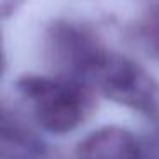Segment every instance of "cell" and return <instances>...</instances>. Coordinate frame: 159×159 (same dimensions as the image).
I'll return each mask as SVG.
<instances>
[{
	"mask_svg": "<svg viewBox=\"0 0 159 159\" xmlns=\"http://www.w3.org/2000/svg\"><path fill=\"white\" fill-rule=\"evenodd\" d=\"M137 34L145 52L159 60V4L144 14Z\"/></svg>",
	"mask_w": 159,
	"mask_h": 159,
	"instance_id": "obj_6",
	"label": "cell"
},
{
	"mask_svg": "<svg viewBox=\"0 0 159 159\" xmlns=\"http://www.w3.org/2000/svg\"><path fill=\"white\" fill-rule=\"evenodd\" d=\"M2 159H41L45 156V144L29 130L21 120L2 115Z\"/></svg>",
	"mask_w": 159,
	"mask_h": 159,
	"instance_id": "obj_5",
	"label": "cell"
},
{
	"mask_svg": "<svg viewBox=\"0 0 159 159\" xmlns=\"http://www.w3.org/2000/svg\"><path fill=\"white\" fill-rule=\"evenodd\" d=\"M113 103L156 115L159 108V86L147 70L127 57L108 52L89 79Z\"/></svg>",
	"mask_w": 159,
	"mask_h": 159,
	"instance_id": "obj_2",
	"label": "cell"
},
{
	"mask_svg": "<svg viewBox=\"0 0 159 159\" xmlns=\"http://www.w3.org/2000/svg\"><path fill=\"white\" fill-rule=\"evenodd\" d=\"M77 159H142V145L130 130L106 125L91 132L75 149Z\"/></svg>",
	"mask_w": 159,
	"mask_h": 159,
	"instance_id": "obj_4",
	"label": "cell"
},
{
	"mask_svg": "<svg viewBox=\"0 0 159 159\" xmlns=\"http://www.w3.org/2000/svg\"><path fill=\"white\" fill-rule=\"evenodd\" d=\"M48 52L62 77L89 84L108 50L84 28L72 22H55L48 31Z\"/></svg>",
	"mask_w": 159,
	"mask_h": 159,
	"instance_id": "obj_3",
	"label": "cell"
},
{
	"mask_svg": "<svg viewBox=\"0 0 159 159\" xmlns=\"http://www.w3.org/2000/svg\"><path fill=\"white\" fill-rule=\"evenodd\" d=\"M19 96L31 106L33 116L50 134L72 132L89 116L94 98L89 84L69 77L28 74L16 82Z\"/></svg>",
	"mask_w": 159,
	"mask_h": 159,
	"instance_id": "obj_1",
	"label": "cell"
}]
</instances>
